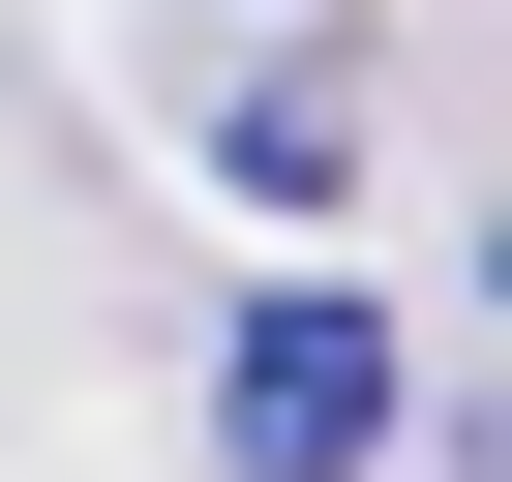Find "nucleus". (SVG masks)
Here are the masks:
<instances>
[{"label": "nucleus", "instance_id": "f257e3e1", "mask_svg": "<svg viewBox=\"0 0 512 482\" xmlns=\"http://www.w3.org/2000/svg\"><path fill=\"white\" fill-rule=\"evenodd\" d=\"M362 452H392V302L362 272H272L211 332V482H362Z\"/></svg>", "mask_w": 512, "mask_h": 482}, {"label": "nucleus", "instance_id": "f03ea898", "mask_svg": "<svg viewBox=\"0 0 512 482\" xmlns=\"http://www.w3.org/2000/svg\"><path fill=\"white\" fill-rule=\"evenodd\" d=\"M211 181H241V211H332V181H362V91H332V61H272V91L211 121Z\"/></svg>", "mask_w": 512, "mask_h": 482}]
</instances>
